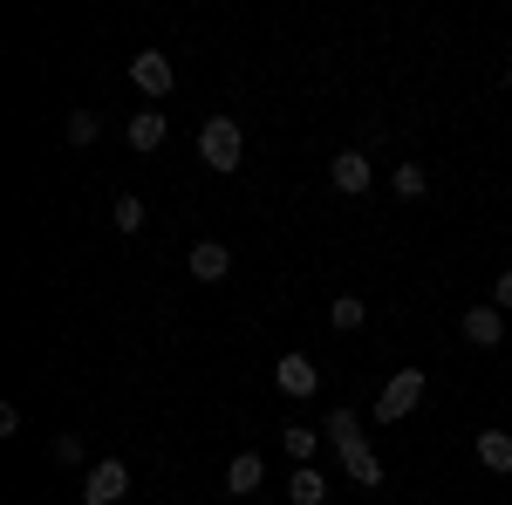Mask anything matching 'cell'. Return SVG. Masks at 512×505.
<instances>
[{
	"instance_id": "cell-1",
	"label": "cell",
	"mask_w": 512,
	"mask_h": 505,
	"mask_svg": "<svg viewBox=\"0 0 512 505\" xmlns=\"http://www.w3.org/2000/svg\"><path fill=\"white\" fill-rule=\"evenodd\" d=\"M198 157H205V171H239V157H246V130H239V117H205V130H198Z\"/></svg>"
},
{
	"instance_id": "cell-2",
	"label": "cell",
	"mask_w": 512,
	"mask_h": 505,
	"mask_svg": "<svg viewBox=\"0 0 512 505\" xmlns=\"http://www.w3.org/2000/svg\"><path fill=\"white\" fill-rule=\"evenodd\" d=\"M424 403V369H396L390 383L376 389V424H403Z\"/></svg>"
},
{
	"instance_id": "cell-3",
	"label": "cell",
	"mask_w": 512,
	"mask_h": 505,
	"mask_svg": "<svg viewBox=\"0 0 512 505\" xmlns=\"http://www.w3.org/2000/svg\"><path fill=\"white\" fill-rule=\"evenodd\" d=\"M123 492H130V465L123 458H96L89 478H82V505H123Z\"/></svg>"
},
{
	"instance_id": "cell-4",
	"label": "cell",
	"mask_w": 512,
	"mask_h": 505,
	"mask_svg": "<svg viewBox=\"0 0 512 505\" xmlns=\"http://www.w3.org/2000/svg\"><path fill=\"white\" fill-rule=\"evenodd\" d=\"M130 82L158 103V96H171L178 89V69H171V55H158V48H144V55H130Z\"/></svg>"
},
{
	"instance_id": "cell-5",
	"label": "cell",
	"mask_w": 512,
	"mask_h": 505,
	"mask_svg": "<svg viewBox=\"0 0 512 505\" xmlns=\"http://www.w3.org/2000/svg\"><path fill=\"white\" fill-rule=\"evenodd\" d=\"M274 383H280V396H294V403H308L321 389V369L308 362V355H280L274 362Z\"/></svg>"
},
{
	"instance_id": "cell-6",
	"label": "cell",
	"mask_w": 512,
	"mask_h": 505,
	"mask_svg": "<svg viewBox=\"0 0 512 505\" xmlns=\"http://www.w3.org/2000/svg\"><path fill=\"white\" fill-rule=\"evenodd\" d=\"M328 178H335V192L362 198L369 192V151H335L328 157Z\"/></svg>"
},
{
	"instance_id": "cell-7",
	"label": "cell",
	"mask_w": 512,
	"mask_h": 505,
	"mask_svg": "<svg viewBox=\"0 0 512 505\" xmlns=\"http://www.w3.org/2000/svg\"><path fill=\"white\" fill-rule=\"evenodd\" d=\"M506 308H492V301H478L472 314H465V342H478V349H492V342H506Z\"/></svg>"
},
{
	"instance_id": "cell-8",
	"label": "cell",
	"mask_w": 512,
	"mask_h": 505,
	"mask_svg": "<svg viewBox=\"0 0 512 505\" xmlns=\"http://www.w3.org/2000/svg\"><path fill=\"white\" fill-rule=\"evenodd\" d=\"M123 137H130V151H144V157H151V151H164V137H171V123H164V110H137Z\"/></svg>"
},
{
	"instance_id": "cell-9",
	"label": "cell",
	"mask_w": 512,
	"mask_h": 505,
	"mask_svg": "<svg viewBox=\"0 0 512 505\" xmlns=\"http://www.w3.org/2000/svg\"><path fill=\"white\" fill-rule=\"evenodd\" d=\"M260 485H267V458H260V451H239L233 465H226V492L246 499V492H260Z\"/></svg>"
},
{
	"instance_id": "cell-10",
	"label": "cell",
	"mask_w": 512,
	"mask_h": 505,
	"mask_svg": "<svg viewBox=\"0 0 512 505\" xmlns=\"http://www.w3.org/2000/svg\"><path fill=\"white\" fill-rule=\"evenodd\" d=\"M192 273L205 280V287H212V280H226V273H233V253H226V239H198V246H192Z\"/></svg>"
},
{
	"instance_id": "cell-11",
	"label": "cell",
	"mask_w": 512,
	"mask_h": 505,
	"mask_svg": "<svg viewBox=\"0 0 512 505\" xmlns=\"http://www.w3.org/2000/svg\"><path fill=\"white\" fill-rule=\"evenodd\" d=\"M478 465L492 471V478H506V471H512V437H506V430H478Z\"/></svg>"
},
{
	"instance_id": "cell-12",
	"label": "cell",
	"mask_w": 512,
	"mask_h": 505,
	"mask_svg": "<svg viewBox=\"0 0 512 505\" xmlns=\"http://www.w3.org/2000/svg\"><path fill=\"white\" fill-rule=\"evenodd\" d=\"M342 471H349L355 485H369V492L383 485V458H376L369 444H349V451H342Z\"/></svg>"
},
{
	"instance_id": "cell-13",
	"label": "cell",
	"mask_w": 512,
	"mask_h": 505,
	"mask_svg": "<svg viewBox=\"0 0 512 505\" xmlns=\"http://www.w3.org/2000/svg\"><path fill=\"white\" fill-rule=\"evenodd\" d=\"M287 499H294V505H321V499H328V478H321L315 465H294V478H287Z\"/></svg>"
},
{
	"instance_id": "cell-14",
	"label": "cell",
	"mask_w": 512,
	"mask_h": 505,
	"mask_svg": "<svg viewBox=\"0 0 512 505\" xmlns=\"http://www.w3.org/2000/svg\"><path fill=\"white\" fill-rule=\"evenodd\" d=\"M62 137H69L76 151H89V144L103 137V117H96V110H69V117H62Z\"/></svg>"
},
{
	"instance_id": "cell-15",
	"label": "cell",
	"mask_w": 512,
	"mask_h": 505,
	"mask_svg": "<svg viewBox=\"0 0 512 505\" xmlns=\"http://www.w3.org/2000/svg\"><path fill=\"white\" fill-rule=\"evenodd\" d=\"M321 437H328L335 451H349V444H362V424H355V410H328V424H321Z\"/></svg>"
},
{
	"instance_id": "cell-16",
	"label": "cell",
	"mask_w": 512,
	"mask_h": 505,
	"mask_svg": "<svg viewBox=\"0 0 512 505\" xmlns=\"http://www.w3.org/2000/svg\"><path fill=\"white\" fill-rule=\"evenodd\" d=\"M144 219H151V212H144V198H137V192H123L117 205H110V226H117V233H144Z\"/></svg>"
},
{
	"instance_id": "cell-17",
	"label": "cell",
	"mask_w": 512,
	"mask_h": 505,
	"mask_svg": "<svg viewBox=\"0 0 512 505\" xmlns=\"http://www.w3.org/2000/svg\"><path fill=\"white\" fill-rule=\"evenodd\" d=\"M280 444H287V458H294V465H315V444H321V437L308 424H287V430H280Z\"/></svg>"
},
{
	"instance_id": "cell-18",
	"label": "cell",
	"mask_w": 512,
	"mask_h": 505,
	"mask_svg": "<svg viewBox=\"0 0 512 505\" xmlns=\"http://www.w3.org/2000/svg\"><path fill=\"white\" fill-rule=\"evenodd\" d=\"M362 321H369V308H362V301H355V294H342V301H335V308H328V328H342V335H355V328H362Z\"/></svg>"
},
{
	"instance_id": "cell-19",
	"label": "cell",
	"mask_w": 512,
	"mask_h": 505,
	"mask_svg": "<svg viewBox=\"0 0 512 505\" xmlns=\"http://www.w3.org/2000/svg\"><path fill=\"white\" fill-rule=\"evenodd\" d=\"M390 185H396V198H424V185H431V178H424V164H396Z\"/></svg>"
},
{
	"instance_id": "cell-20",
	"label": "cell",
	"mask_w": 512,
	"mask_h": 505,
	"mask_svg": "<svg viewBox=\"0 0 512 505\" xmlns=\"http://www.w3.org/2000/svg\"><path fill=\"white\" fill-rule=\"evenodd\" d=\"M48 451H55V465H82V437H76V430H62Z\"/></svg>"
},
{
	"instance_id": "cell-21",
	"label": "cell",
	"mask_w": 512,
	"mask_h": 505,
	"mask_svg": "<svg viewBox=\"0 0 512 505\" xmlns=\"http://www.w3.org/2000/svg\"><path fill=\"white\" fill-rule=\"evenodd\" d=\"M492 308H506V314H512V267L492 280Z\"/></svg>"
},
{
	"instance_id": "cell-22",
	"label": "cell",
	"mask_w": 512,
	"mask_h": 505,
	"mask_svg": "<svg viewBox=\"0 0 512 505\" xmlns=\"http://www.w3.org/2000/svg\"><path fill=\"white\" fill-rule=\"evenodd\" d=\"M506 349H512V335H506Z\"/></svg>"
}]
</instances>
